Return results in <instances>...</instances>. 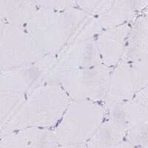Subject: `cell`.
<instances>
[{"label":"cell","instance_id":"obj_9","mask_svg":"<svg viewBox=\"0 0 148 148\" xmlns=\"http://www.w3.org/2000/svg\"><path fill=\"white\" fill-rule=\"evenodd\" d=\"M131 23L103 30L96 37L101 64L113 69L121 62Z\"/></svg>","mask_w":148,"mask_h":148},{"label":"cell","instance_id":"obj_12","mask_svg":"<svg viewBox=\"0 0 148 148\" xmlns=\"http://www.w3.org/2000/svg\"><path fill=\"white\" fill-rule=\"evenodd\" d=\"M39 9V1L0 0L1 22L25 27Z\"/></svg>","mask_w":148,"mask_h":148},{"label":"cell","instance_id":"obj_19","mask_svg":"<svg viewBox=\"0 0 148 148\" xmlns=\"http://www.w3.org/2000/svg\"><path fill=\"white\" fill-rule=\"evenodd\" d=\"M55 148H87V146H86V144H82V145H57Z\"/></svg>","mask_w":148,"mask_h":148},{"label":"cell","instance_id":"obj_2","mask_svg":"<svg viewBox=\"0 0 148 148\" xmlns=\"http://www.w3.org/2000/svg\"><path fill=\"white\" fill-rule=\"evenodd\" d=\"M71 101L69 96L59 84H45L36 88L11 119L1 128V136L25 128L54 127Z\"/></svg>","mask_w":148,"mask_h":148},{"label":"cell","instance_id":"obj_8","mask_svg":"<svg viewBox=\"0 0 148 148\" xmlns=\"http://www.w3.org/2000/svg\"><path fill=\"white\" fill-rule=\"evenodd\" d=\"M136 94L133 66L120 62L111 71L108 91L104 101L106 113L119 104L132 99Z\"/></svg>","mask_w":148,"mask_h":148},{"label":"cell","instance_id":"obj_1","mask_svg":"<svg viewBox=\"0 0 148 148\" xmlns=\"http://www.w3.org/2000/svg\"><path fill=\"white\" fill-rule=\"evenodd\" d=\"M46 55L71 43L94 39L103 30L95 17L77 8L64 11L39 9L25 26Z\"/></svg>","mask_w":148,"mask_h":148},{"label":"cell","instance_id":"obj_16","mask_svg":"<svg viewBox=\"0 0 148 148\" xmlns=\"http://www.w3.org/2000/svg\"><path fill=\"white\" fill-rule=\"evenodd\" d=\"M41 9L64 11L76 7V1H39Z\"/></svg>","mask_w":148,"mask_h":148},{"label":"cell","instance_id":"obj_18","mask_svg":"<svg viewBox=\"0 0 148 148\" xmlns=\"http://www.w3.org/2000/svg\"><path fill=\"white\" fill-rule=\"evenodd\" d=\"M113 148H141V147H138L135 146V145H132V144H130V142L127 141L126 140H125V141L120 142L119 145L115 146Z\"/></svg>","mask_w":148,"mask_h":148},{"label":"cell","instance_id":"obj_3","mask_svg":"<svg viewBox=\"0 0 148 148\" xmlns=\"http://www.w3.org/2000/svg\"><path fill=\"white\" fill-rule=\"evenodd\" d=\"M106 118L104 104L89 100H71L53 128L58 145L86 144Z\"/></svg>","mask_w":148,"mask_h":148},{"label":"cell","instance_id":"obj_13","mask_svg":"<svg viewBox=\"0 0 148 148\" xmlns=\"http://www.w3.org/2000/svg\"><path fill=\"white\" fill-rule=\"evenodd\" d=\"M127 132V128L124 123L106 116L86 146L87 148H113L125 141Z\"/></svg>","mask_w":148,"mask_h":148},{"label":"cell","instance_id":"obj_20","mask_svg":"<svg viewBox=\"0 0 148 148\" xmlns=\"http://www.w3.org/2000/svg\"><path fill=\"white\" fill-rule=\"evenodd\" d=\"M142 16H143L146 18L147 21L148 22V8L147 9L145 12H144L143 14H142Z\"/></svg>","mask_w":148,"mask_h":148},{"label":"cell","instance_id":"obj_5","mask_svg":"<svg viewBox=\"0 0 148 148\" xmlns=\"http://www.w3.org/2000/svg\"><path fill=\"white\" fill-rule=\"evenodd\" d=\"M112 69L104 64L84 69L64 71L59 80L71 100L104 101Z\"/></svg>","mask_w":148,"mask_h":148},{"label":"cell","instance_id":"obj_14","mask_svg":"<svg viewBox=\"0 0 148 148\" xmlns=\"http://www.w3.org/2000/svg\"><path fill=\"white\" fill-rule=\"evenodd\" d=\"M28 94L22 92H1L0 126L3 127L22 106Z\"/></svg>","mask_w":148,"mask_h":148},{"label":"cell","instance_id":"obj_6","mask_svg":"<svg viewBox=\"0 0 148 148\" xmlns=\"http://www.w3.org/2000/svg\"><path fill=\"white\" fill-rule=\"evenodd\" d=\"M76 6L95 17L103 30L131 23L138 17L131 1H76Z\"/></svg>","mask_w":148,"mask_h":148},{"label":"cell","instance_id":"obj_7","mask_svg":"<svg viewBox=\"0 0 148 148\" xmlns=\"http://www.w3.org/2000/svg\"><path fill=\"white\" fill-rule=\"evenodd\" d=\"M55 57L56 67L61 73L102 64L96 38L67 45Z\"/></svg>","mask_w":148,"mask_h":148},{"label":"cell","instance_id":"obj_4","mask_svg":"<svg viewBox=\"0 0 148 148\" xmlns=\"http://www.w3.org/2000/svg\"><path fill=\"white\" fill-rule=\"evenodd\" d=\"M45 56V53L25 26L1 22V72L30 65Z\"/></svg>","mask_w":148,"mask_h":148},{"label":"cell","instance_id":"obj_11","mask_svg":"<svg viewBox=\"0 0 148 148\" xmlns=\"http://www.w3.org/2000/svg\"><path fill=\"white\" fill-rule=\"evenodd\" d=\"M147 56L148 22L141 15L130 25L121 62L133 65Z\"/></svg>","mask_w":148,"mask_h":148},{"label":"cell","instance_id":"obj_15","mask_svg":"<svg viewBox=\"0 0 148 148\" xmlns=\"http://www.w3.org/2000/svg\"><path fill=\"white\" fill-rule=\"evenodd\" d=\"M132 66L136 92L148 85V56Z\"/></svg>","mask_w":148,"mask_h":148},{"label":"cell","instance_id":"obj_10","mask_svg":"<svg viewBox=\"0 0 148 148\" xmlns=\"http://www.w3.org/2000/svg\"><path fill=\"white\" fill-rule=\"evenodd\" d=\"M57 145L52 129L30 127L1 136L0 148H55Z\"/></svg>","mask_w":148,"mask_h":148},{"label":"cell","instance_id":"obj_17","mask_svg":"<svg viewBox=\"0 0 148 148\" xmlns=\"http://www.w3.org/2000/svg\"><path fill=\"white\" fill-rule=\"evenodd\" d=\"M133 99L148 110V85L137 91Z\"/></svg>","mask_w":148,"mask_h":148}]
</instances>
